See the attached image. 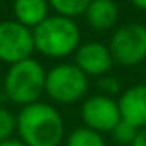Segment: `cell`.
<instances>
[{
    "label": "cell",
    "mask_w": 146,
    "mask_h": 146,
    "mask_svg": "<svg viewBox=\"0 0 146 146\" xmlns=\"http://www.w3.org/2000/svg\"><path fill=\"white\" fill-rule=\"evenodd\" d=\"M35 50L46 58L62 60L74 55L81 45V29L78 23L60 14H50L33 29Z\"/></svg>",
    "instance_id": "2"
},
{
    "label": "cell",
    "mask_w": 146,
    "mask_h": 146,
    "mask_svg": "<svg viewBox=\"0 0 146 146\" xmlns=\"http://www.w3.org/2000/svg\"><path fill=\"white\" fill-rule=\"evenodd\" d=\"M117 103L122 120L129 122L136 129L146 127V83L122 90Z\"/></svg>",
    "instance_id": "9"
},
{
    "label": "cell",
    "mask_w": 146,
    "mask_h": 146,
    "mask_svg": "<svg viewBox=\"0 0 146 146\" xmlns=\"http://www.w3.org/2000/svg\"><path fill=\"white\" fill-rule=\"evenodd\" d=\"M98 90H100L102 95H107V96L115 98V95H120L122 93V84H120V81L115 76L107 74V76L98 78Z\"/></svg>",
    "instance_id": "16"
},
{
    "label": "cell",
    "mask_w": 146,
    "mask_h": 146,
    "mask_svg": "<svg viewBox=\"0 0 146 146\" xmlns=\"http://www.w3.org/2000/svg\"><path fill=\"white\" fill-rule=\"evenodd\" d=\"M83 124L100 134H110L112 129L120 122V110L115 98L96 93L86 96L81 103Z\"/></svg>",
    "instance_id": "7"
},
{
    "label": "cell",
    "mask_w": 146,
    "mask_h": 146,
    "mask_svg": "<svg viewBox=\"0 0 146 146\" xmlns=\"http://www.w3.org/2000/svg\"><path fill=\"white\" fill-rule=\"evenodd\" d=\"M16 134L26 146H60L65 137V122L62 113L52 103L36 102L16 113Z\"/></svg>",
    "instance_id": "1"
},
{
    "label": "cell",
    "mask_w": 146,
    "mask_h": 146,
    "mask_svg": "<svg viewBox=\"0 0 146 146\" xmlns=\"http://www.w3.org/2000/svg\"><path fill=\"white\" fill-rule=\"evenodd\" d=\"M131 146H146V127L137 131V136H136V139Z\"/></svg>",
    "instance_id": "17"
},
{
    "label": "cell",
    "mask_w": 146,
    "mask_h": 146,
    "mask_svg": "<svg viewBox=\"0 0 146 146\" xmlns=\"http://www.w3.org/2000/svg\"><path fill=\"white\" fill-rule=\"evenodd\" d=\"M74 64L84 72L88 78H102L110 74L115 65L108 45L102 41H86L81 43L74 53Z\"/></svg>",
    "instance_id": "8"
},
{
    "label": "cell",
    "mask_w": 146,
    "mask_h": 146,
    "mask_svg": "<svg viewBox=\"0 0 146 146\" xmlns=\"http://www.w3.org/2000/svg\"><path fill=\"white\" fill-rule=\"evenodd\" d=\"M12 2H14V0H12Z\"/></svg>",
    "instance_id": "21"
},
{
    "label": "cell",
    "mask_w": 146,
    "mask_h": 146,
    "mask_svg": "<svg viewBox=\"0 0 146 146\" xmlns=\"http://www.w3.org/2000/svg\"><path fill=\"white\" fill-rule=\"evenodd\" d=\"M137 131L139 129H136L134 125H131L129 122L120 119V122L112 129L110 136H112L113 143H117L119 146H131L134 143L136 136H137Z\"/></svg>",
    "instance_id": "14"
},
{
    "label": "cell",
    "mask_w": 146,
    "mask_h": 146,
    "mask_svg": "<svg viewBox=\"0 0 146 146\" xmlns=\"http://www.w3.org/2000/svg\"><path fill=\"white\" fill-rule=\"evenodd\" d=\"M35 52L33 29L14 19L0 21V62L12 65L31 58Z\"/></svg>",
    "instance_id": "6"
},
{
    "label": "cell",
    "mask_w": 146,
    "mask_h": 146,
    "mask_svg": "<svg viewBox=\"0 0 146 146\" xmlns=\"http://www.w3.org/2000/svg\"><path fill=\"white\" fill-rule=\"evenodd\" d=\"M50 11L52 9L48 0H14L12 2L14 21L29 29L38 28L52 14Z\"/></svg>",
    "instance_id": "11"
},
{
    "label": "cell",
    "mask_w": 146,
    "mask_h": 146,
    "mask_svg": "<svg viewBox=\"0 0 146 146\" xmlns=\"http://www.w3.org/2000/svg\"><path fill=\"white\" fill-rule=\"evenodd\" d=\"M108 48L113 62L120 67H136L146 60V26L125 23L113 29Z\"/></svg>",
    "instance_id": "5"
},
{
    "label": "cell",
    "mask_w": 146,
    "mask_h": 146,
    "mask_svg": "<svg viewBox=\"0 0 146 146\" xmlns=\"http://www.w3.org/2000/svg\"><path fill=\"white\" fill-rule=\"evenodd\" d=\"M88 88L90 78L74 62H62L46 70L45 95L55 103L74 105L84 100Z\"/></svg>",
    "instance_id": "4"
},
{
    "label": "cell",
    "mask_w": 146,
    "mask_h": 146,
    "mask_svg": "<svg viewBox=\"0 0 146 146\" xmlns=\"http://www.w3.org/2000/svg\"><path fill=\"white\" fill-rule=\"evenodd\" d=\"M45 83L46 69L31 57L9 65L2 76V93L11 103L26 107L40 102L41 95H45Z\"/></svg>",
    "instance_id": "3"
},
{
    "label": "cell",
    "mask_w": 146,
    "mask_h": 146,
    "mask_svg": "<svg viewBox=\"0 0 146 146\" xmlns=\"http://www.w3.org/2000/svg\"><path fill=\"white\" fill-rule=\"evenodd\" d=\"M131 4H132L137 11L146 12V0H131Z\"/></svg>",
    "instance_id": "19"
},
{
    "label": "cell",
    "mask_w": 146,
    "mask_h": 146,
    "mask_svg": "<svg viewBox=\"0 0 146 146\" xmlns=\"http://www.w3.org/2000/svg\"><path fill=\"white\" fill-rule=\"evenodd\" d=\"M83 16L91 29L103 33L117 26L120 11L115 0H91Z\"/></svg>",
    "instance_id": "10"
},
{
    "label": "cell",
    "mask_w": 146,
    "mask_h": 146,
    "mask_svg": "<svg viewBox=\"0 0 146 146\" xmlns=\"http://www.w3.org/2000/svg\"><path fill=\"white\" fill-rule=\"evenodd\" d=\"M0 146H26V144L19 137H11L7 141H2V143H0Z\"/></svg>",
    "instance_id": "18"
},
{
    "label": "cell",
    "mask_w": 146,
    "mask_h": 146,
    "mask_svg": "<svg viewBox=\"0 0 146 146\" xmlns=\"http://www.w3.org/2000/svg\"><path fill=\"white\" fill-rule=\"evenodd\" d=\"M65 146H107L103 134L81 125L72 129L65 137Z\"/></svg>",
    "instance_id": "12"
},
{
    "label": "cell",
    "mask_w": 146,
    "mask_h": 146,
    "mask_svg": "<svg viewBox=\"0 0 146 146\" xmlns=\"http://www.w3.org/2000/svg\"><path fill=\"white\" fill-rule=\"evenodd\" d=\"M91 0H48L50 9L55 14L67 16L72 19H76L78 16H83Z\"/></svg>",
    "instance_id": "13"
},
{
    "label": "cell",
    "mask_w": 146,
    "mask_h": 146,
    "mask_svg": "<svg viewBox=\"0 0 146 146\" xmlns=\"http://www.w3.org/2000/svg\"><path fill=\"white\" fill-rule=\"evenodd\" d=\"M0 93H2V74H0Z\"/></svg>",
    "instance_id": "20"
},
{
    "label": "cell",
    "mask_w": 146,
    "mask_h": 146,
    "mask_svg": "<svg viewBox=\"0 0 146 146\" xmlns=\"http://www.w3.org/2000/svg\"><path fill=\"white\" fill-rule=\"evenodd\" d=\"M17 129V117L7 107H0V143L14 137Z\"/></svg>",
    "instance_id": "15"
}]
</instances>
